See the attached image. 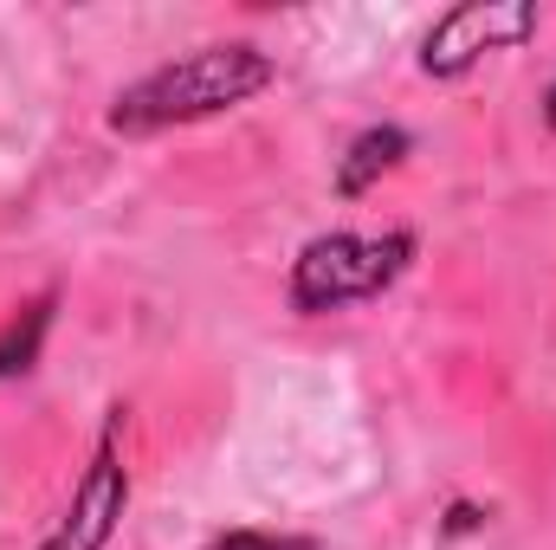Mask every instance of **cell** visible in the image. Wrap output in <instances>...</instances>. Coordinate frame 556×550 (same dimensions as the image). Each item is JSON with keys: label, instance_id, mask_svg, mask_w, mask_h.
<instances>
[{"label": "cell", "instance_id": "cell-1", "mask_svg": "<svg viewBox=\"0 0 556 550\" xmlns=\"http://www.w3.org/2000/svg\"><path fill=\"white\" fill-rule=\"evenodd\" d=\"M278 78V59L253 39H214L194 46L155 72H142L137 85H124L111 98V130L117 137H162L181 124H207L220 111L253 104L266 85Z\"/></svg>", "mask_w": 556, "mask_h": 550}, {"label": "cell", "instance_id": "cell-2", "mask_svg": "<svg viewBox=\"0 0 556 550\" xmlns=\"http://www.w3.org/2000/svg\"><path fill=\"white\" fill-rule=\"evenodd\" d=\"M415 253H420V240L408 227H389V234H317V240L298 247L285 298H291L298 317L369 304V298H382V291H395L408 278Z\"/></svg>", "mask_w": 556, "mask_h": 550}, {"label": "cell", "instance_id": "cell-3", "mask_svg": "<svg viewBox=\"0 0 556 550\" xmlns=\"http://www.w3.org/2000/svg\"><path fill=\"white\" fill-rule=\"evenodd\" d=\"M124 440H130V409L111 402L98 440H91V460H85L65 512L39 538V550H111L117 545V525L130 512V453H124Z\"/></svg>", "mask_w": 556, "mask_h": 550}, {"label": "cell", "instance_id": "cell-4", "mask_svg": "<svg viewBox=\"0 0 556 550\" xmlns=\"http://www.w3.org/2000/svg\"><path fill=\"white\" fill-rule=\"evenodd\" d=\"M544 33V13L531 0H459L440 13L420 39V72L427 78H466L485 52H518L525 39Z\"/></svg>", "mask_w": 556, "mask_h": 550}, {"label": "cell", "instance_id": "cell-5", "mask_svg": "<svg viewBox=\"0 0 556 550\" xmlns=\"http://www.w3.org/2000/svg\"><path fill=\"white\" fill-rule=\"evenodd\" d=\"M408 149H415V137H408L402 124H369V130H356L350 149L337 155V195H343V201H363L382 175H395V168L408 162Z\"/></svg>", "mask_w": 556, "mask_h": 550}, {"label": "cell", "instance_id": "cell-6", "mask_svg": "<svg viewBox=\"0 0 556 550\" xmlns=\"http://www.w3.org/2000/svg\"><path fill=\"white\" fill-rule=\"evenodd\" d=\"M52 311H59V291L52 285L39 298H26V304L7 311V324H0V383H20V376L39 370V350L52 337Z\"/></svg>", "mask_w": 556, "mask_h": 550}, {"label": "cell", "instance_id": "cell-7", "mask_svg": "<svg viewBox=\"0 0 556 550\" xmlns=\"http://www.w3.org/2000/svg\"><path fill=\"white\" fill-rule=\"evenodd\" d=\"M201 550H324L317 538H291V532H253V525H240V532H214Z\"/></svg>", "mask_w": 556, "mask_h": 550}, {"label": "cell", "instance_id": "cell-8", "mask_svg": "<svg viewBox=\"0 0 556 550\" xmlns=\"http://www.w3.org/2000/svg\"><path fill=\"white\" fill-rule=\"evenodd\" d=\"M446 532L459 538V532H479V512L472 505H453V518H446Z\"/></svg>", "mask_w": 556, "mask_h": 550}, {"label": "cell", "instance_id": "cell-9", "mask_svg": "<svg viewBox=\"0 0 556 550\" xmlns=\"http://www.w3.org/2000/svg\"><path fill=\"white\" fill-rule=\"evenodd\" d=\"M544 124L556 130V78H551V91H544Z\"/></svg>", "mask_w": 556, "mask_h": 550}]
</instances>
